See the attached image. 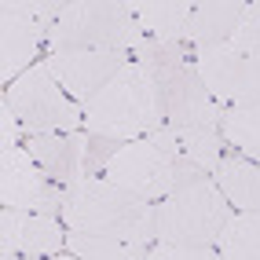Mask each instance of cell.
I'll return each instance as SVG.
<instances>
[{"instance_id": "1", "label": "cell", "mask_w": 260, "mask_h": 260, "mask_svg": "<svg viewBox=\"0 0 260 260\" xmlns=\"http://www.w3.org/2000/svg\"><path fill=\"white\" fill-rule=\"evenodd\" d=\"M59 216L70 231L121 238V242H136V246L158 242V205L114 187L103 176H88L66 190Z\"/></svg>"}, {"instance_id": "2", "label": "cell", "mask_w": 260, "mask_h": 260, "mask_svg": "<svg viewBox=\"0 0 260 260\" xmlns=\"http://www.w3.org/2000/svg\"><path fill=\"white\" fill-rule=\"evenodd\" d=\"M132 59L154 77V88H158L161 110H165V125L220 128L228 110L205 92V84L194 70V51L187 44L147 41L140 51H132Z\"/></svg>"}, {"instance_id": "3", "label": "cell", "mask_w": 260, "mask_h": 260, "mask_svg": "<svg viewBox=\"0 0 260 260\" xmlns=\"http://www.w3.org/2000/svg\"><path fill=\"white\" fill-rule=\"evenodd\" d=\"M81 110H84V132L107 136V140H117V143L143 140L158 125H165V110H161L158 88H154V77L136 59Z\"/></svg>"}, {"instance_id": "4", "label": "cell", "mask_w": 260, "mask_h": 260, "mask_svg": "<svg viewBox=\"0 0 260 260\" xmlns=\"http://www.w3.org/2000/svg\"><path fill=\"white\" fill-rule=\"evenodd\" d=\"M147 44L132 0H77L51 26L48 51H140Z\"/></svg>"}, {"instance_id": "5", "label": "cell", "mask_w": 260, "mask_h": 260, "mask_svg": "<svg viewBox=\"0 0 260 260\" xmlns=\"http://www.w3.org/2000/svg\"><path fill=\"white\" fill-rule=\"evenodd\" d=\"M231 220V202L213 180H198L158 202V242L172 246H216L223 223Z\"/></svg>"}, {"instance_id": "6", "label": "cell", "mask_w": 260, "mask_h": 260, "mask_svg": "<svg viewBox=\"0 0 260 260\" xmlns=\"http://www.w3.org/2000/svg\"><path fill=\"white\" fill-rule=\"evenodd\" d=\"M4 103L19 117L26 136H55V132H81L84 128V110L51 77L44 59L37 66H29L15 84H8Z\"/></svg>"}, {"instance_id": "7", "label": "cell", "mask_w": 260, "mask_h": 260, "mask_svg": "<svg viewBox=\"0 0 260 260\" xmlns=\"http://www.w3.org/2000/svg\"><path fill=\"white\" fill-rule=\"evenodd\" d=\"M66 4L59 0H4L0 4V81L15 84L48 51L51 26Z\"/></svg>"}, {"instance_id": "8", "label": "cell", "mask_w": 260, "mask_h": 260, "mask_svg": "<svg viewBox=\"0 0 260 260\" xmlns=\"http://www.w3.org/2000/svg\"><path fill=\"white\" fill-rule=\"evenodd\" d=\"M103 180H110L114 187L128 190V194L143 198V202H161L176 190L198 183L194 172H187L183 165H176L161 147H154L147 136L132 143H121L114 150V158L103 169Z\"/></svg>"}, {"instance_id": "9", "label": "cell", "mask_w": 260, "mask_h": 260, "mask_svg": "<svg viewBox=\"0 0 260 260\" xmlns=\"http://www.w3.org/2000/svg\"><path fill=\"white\" fill-rule=\"evenodd\" d=\"M194 70L223 110L246 107L260 99V62L249 59L235 44H216V48H198L194 51Z\"/></svg>"}, {"instance_id": "10", "label": "cell", "mask_w": 260, "mask_h": 260, "mask_svg": "<svg viewBox=\"0 0 260 260\" xmlns=\"http://www.w3.org/2000/svg\"><path fill=\"white\" fill-rule=\"evenodd\" d=\"M62 198L66 190L44 176V169L33 161V154L26 147H8L0 154V202H4V209L59 216Z\"/></svg>"}, {"instance_id": "11", "label": "cell", "mask_w": 260, "mask_h": 260, "mask_svg": "<svg viewBox=\"0 0 260 260\" xmlns=\"http://www.w3.org/2000/svg\"><path fill=\"white\" fill-rule=\"evenodd\" d=\"M44 62L66 95L84 107L132 62V51H48Z\"/></svg>"}, {"instance_id": "12", "label": "cell", "mask_w": 260, "mask_h": 260, "mask_svg": "<svg viewBox=\"0 0 260 260\" xmlns=\"http://www.w3.org/2000/svg\"><path fill=\"white\" fill-rule=\"evenodd\" d=\"M66 223L59 216L4 209L0 213V256H59Z\"/></svg>"}, {"instance_id": "13", "label": "cell", "mask_w": 260, "mask_h": 260, "mask_svg": "<svg viewBox=\"0 0 260 260\" xmlns=\"http://www.w3.org/2000/svg\"><path fill=\"white\" fill-rule=\"evenodd\" d=\"M147 140L161 147L176 165L194 172L198 180H213V172L223 158V136L220 128H187V125H158Z\"/></svg>"}, {"instance_id": "14", "label": "cell", "mask_w": 260, "mask_h": 260, "mask_svg": "<svg viewBox=\"0 0 260 260\" xmlns=\"http://www.w3.org/2000/svg\"><path fill=\"white\" fill-rule=\"evenodd\" d=\"M26 150L44 169V176L70 190L81 180H88V132H55V136H29Z\"/></svg>"}, {"instance_id": "15", "label": "cell", "mask_w": 260, "mask_h": 260, "mask_svg": "<svg viewBox=\"0 0 260 260\" xmlns=\"http://www.w3.org/2000/svg\"><path fill=\"white\" fill-rule=\"evenodd\" d=\"M246 8L249 4H242V0H202V4H190L183 44L190 51L231 44V37L238 33L242 19H246Z\"/></svg>"}, {"instance_id": "16", "label": "cell", "mask_w": 260, "mask_h": 260, "mask_svg": "<svg viewBox=\"0 0 260 260\" xmlns=\"http://www.w3.org/2000/svg\"><path fill=\"white\" fill-rule=\"evenodd\" d=\"M213 183L223 190V198L231 202V209L238 213H256L260 216V165L242 158V154H223L216 172H213Z\"/></svg>"}, {"instance_id": "17", "label": "cell", "mask_w": 260, "mask_h": 260, "mask_svg": "<svg viewBox=\"0 0 260 260\" xmlns=\"http://www.w3.org/2000/svg\"><path fill=\"white\" fill-rule=\"evenodd\" d=\"M132 11H136V22L143 26L147 41L183 44V29L190 19L187 0H132Z\"/></svg>"}, {"instance_id": "18", "label": "cell", "mask_w": 260, "mask_h": 260, "mask_svg": "<svg viewBox=\"0 0 260 260\" xmlns=\"http://www.w3.org/2000/svg\"><path fill=\"white\" fill-rule=\"evenodd\" d=\"M220 136H223V143H231L235 154H242V158L260 165V99L223 114Z\"/></svg>"}, {"instance_id": "19", "label": "cell", "mask_w": 260, "mask_h": 260, "mask_svg": "<svg viewBox=\"0 0 260 260\" xmlns=\"http://www.w3.org/2000/svg\"><path fill=\"white\" fill-rule=\"evenodd\" d=\"M216 253L223 260H260V216L256 213H231L216 238Z\"/></svg>"}, {"instance_id": "20", "label": "cell", "mask_w": 260, "mask_h": 260, "mask_svg": "<svg viewBox=\"0 0 260 260\" xmlns=\"http://www.w3.org/2000/svg\"><path fill=\"white\" fill-rule=\"evenodd\" d=\"M66 249L77 260H147L150 246H136V242H121V238H99V235L66 228Z\"/></svg>"}, {"instance_id": "21", "label": "cell", "mask_w": 260, "mask_h": 260, "mask_svg": "<svg viewBox=\"0 0 260 260\" xmlns=\"http://www.w3.org/2000/svg\"><path fill=\"white\" fill-rule=\"evenodd\" d=\"M147 260H223L216 246H172V242H154L147 249Z\"/></svg>"}, {"instance_id": "22", "label": "cell", "mask_w": 260, "mask_h": 260, "mask_svg": "<svg viewBox=\"0 0 260 260\" xmlns=\"http://www.w3.org/2000/svg\"><path fill=\"white\" fill-rule=\"evenodd\" d=\"M231 44H235L238 51H246L249 59H256V62H260V0L246 8V19H242L238 33L231 37Z\"/></svg>"}, {"instance_id": "23", "label": "cell", "mask_w": 260, "mask_h": 260, "mask_svg": "<svg viewBox=\"0 0 260 260\" xmlns=\"http://www.w3.org/2000/svg\"><path fill=\"white\" fill-rule=\"evenodd\" d=\"M0 121H4V150H8V147H22L19 140L26 136V128L19 125V117L11 114V107H8V103L0 107Z\"/></svg>"}, {"instance_id": "24", "label": "cell", "mask_w": 260, "mask_h": 260, "mask_svg": "<svg viewBox=\"0 0 260 260\" xmlns=\"http://www.w3.org/2000/svg\"><path fill=\"white\" fill-rule=\"evenodd\" d=\"M0 260H48V256H0Z\"/></svg>"}, {"instance_id": "25", "label": "cell", "mask_w": 260, "mask_h": 260, "mask_svg": "<svg viewBox=\"0 0 260 260\" xmlns=\"http://www.w3.org/2000/svg\"><path fill=\"white\" fill-rule=\"evenodd\" d=\"M55 260H77V256H62V253H59V256H55Z\"/></svg>"}]
</instances>
